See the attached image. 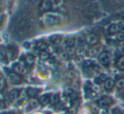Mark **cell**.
Here are the masks:
<instances>
[{
	"label": "cell",
	"instance_id": "6da1fadb",
	"mask_svg": "<svg viewBox=\"0 0 124 114\" xmlns=\"http://www.w3.org/2000/svg\"><path fill=\"white\" fill-rule=\"evenodd\" d=\"M62 20H63V15L59 14V13L49 12L45 14L43 17V23L47 26H51L60 24L62 21Z\"/></svg>",
	"mask_w": 124,
	"mask_h": 114
},
{
	"label": "cell",
	"instance_id": "7a4b0ae2",
	"mask_svg": "<svg viewBox=\"0 0 124 114\" xmlns=\"http://www.w3.org/2000/svg\"><path fill=\"white\" fill-rule=\"evenodd\" d=\"M64 4V0H44L42 4L43 10H50L61 8Z\"/></svg>",
	"mask_w": 124,
	"mask_h": 114
},
{
	"label": "cell",
	"instance_id": "3957f363",
	"mask_svg": "<svg viewBox=\"0 0 124 114\" xmlns=\"http://www.w3.org/2000/svg\"><path fill=\"white\" fill-rule=\"evenodd\" d=\"M99 61L104 66H107L110 62V55L108 53H106V52L101 53L100 54V56H99Z\"/></svg>",
	"mask_w": 124,
	"mask_h": 114
},
{
	"label": "cell",
	"instance_id": "277c9868",
	"mask_svg": "<svg viewBox=\"0 0 124 114\" xmlns=\"http://www.w3.org/2000/svg\"><path fill=\"white\" fill-rule=\"evenodd\" d=\"M111 102H112V101L110 97L104 96V97H102L101 99H100V101H98V105L100 107L105 109V108H107V107L111 104Z\"/></svg>",
	"mask_w": 124,
	"mask_h": 114
},
{
	"label": "cell",
	"instance_id": "5b68a950",
	"mask_svg": "<svg viewBox=\"0 0 124 114\" xmlns=\"http://www.w3.org/2000/svg\"><path fill=\"white\" fill-rule=\"evenodd\" d=\"M8 80L10 82L11 84H14V85H16V84H19L21 82V77L18 74L15 73H11L8 75Z\"/></svg>",
	"mask_w": 124,
	"mask_h": 114
},
{
	"label": "cell",
	"instance_id": "8992f818",
	"mask_svg": "<svg viewBox=\"0 0 124 114\" xmlns=\"http://www.w3.org/2000/svg\"><path fill=\"white\" fill-rule=\"evenodd\" d=\"M85 41L88 43V45H94L97 43L98 39H97L96 36L93 34H89L85 37Z\"/></svg>",
	"mask_w": 124,
	"mask_h": 114
},
{
	"label": "cell",
	"instance_id": "52a82bcc",
	"mask_svg": "<svg viewBox=\"0 0 124 114\" xmlns=\"http://www.w3.org/2000/svg\"><path fill=\"white\" fill-rule=\"evenodd\" d=\"M121 27L119 25L117 24H112L110 26L108 29V32L109 34H117L118 32H120Z\"/></svg>",
	"mask_w": 124,
	"mask_h": 114
},
{
	"label": "cell",
	"instance_id": "ba28073f",
	"mask_svg": "<svg viewBox=\"0 0 124 114\" xmlns=\"http://www.w3.org/2000/svg\"><path fill=\"white\" fill-rule=\"evenodd\" d=\"M19 96V91L17 90H12L9 93V99L10 101H15Z\"/></svg>",
	"mask_w": 124,
	"mask_h": 114
},
{
	"label": "cell",
	"instance_id": "9c48e42d",
	"mask_svg": "<svg viewBox=\"0 0 124 114\" xmlns=\"http://www.w3.org/2000/svg\"><path fill=\"white\" fill-rule=\"evenodd\" d=\"M107 80H108V77L105 74H100L99 76H97V78H95V82L96 84L105 83Z\"/></svg>",
	"mask_w": 124,
	"mask_h": 114
},
{
	"label": "cell",
	"instance_id": "30bf717a",
	"mask_svg": "<svg viewBox=\"0 0 124 114\" xmlns=\"http://www.w3.org/2000/svg\"><path fill=\"white\" fill-rule=\"evenodd\" d=\"M50 41L54 45H59L61 42V37L60 36H57V35H54L50 37Z\"/></svg>",
	"mask_w": 124,
	"mask_h": 114
},
{
	"label": "cell",
	"instance_id": "8fae6325",
	"mask_svg": "<svg viewBox=\"0 0 124 114\" xmlns=\"http://www.w3.org/2000/svg\"><path fill=\"white\" fill-rule=\"evenodd\" d=\"M7 56L9 59L14 60L17 57V53H16V51L15 49H9L7 51Z\"/></svg>",
	"mask_w": 124,
	"mask_h": 114
},
{
	"label": "cell",
	"instance_id": "7c38bea8",
	"mask_svg": "<svg viewBox=\"0 0 124 114\" xmlns=\"http://www.w3.org/2000/svg\"><path fill=\"white\" fill-rule=\"evenodd\" d=\"M114 85H115V83H114L113 80L108 79V80L105 82V88L107 90H110L114 87Z\"/></svg>",
	"mask_w": 124,
	"mask_h": 114
},
{
	"label": "cell",
	"instance_id": "4fadbf2b",
	"mask_svg": "<svg viewBox=\"0 0 124 114\" xmlns=\"http://www.w3.org/2000/svg\"><path fill=\"white\" fill-rule=\"evenodd\" d=\"M37 93H38V90L34 88H29L26 90V95H27V96L30 97V98H33V97L37 95Z\"/></svg>",
	"mask_w": 124,
	"mask_h": 114
},
{
	"label": "cell",
	"instance_id": "5bb4252c",
	"mask_svg": "<svg viewBox=\"0 0 124 114\" xmlns=\"http://www.w3.org/2000/svg\"><path fill=\"white\" fill-rule=\"evenodd\" d=\"M75 46V41L72 38H68L65 41V47L66 48H71Z\"/></svg>",
	"mask_w": 124,
	"mask_h": 114
},
{
	"label": "cell",
	"instance_id": "9a60e30c",
	"mask_svg": "<svg viewBox=\"0 0 124 114\" xmlns=\"http://www.w3.org/2000/svg\"><path fill=\"white\" fill-rule=\"evenodd\" d=\"M15 71L21 74H25L26 69H25V68L21 64H17L15 66Z\"/></svg>",
	"mask_w": 124,
	"mask_h": 114
},
{
	"label": "cell",
	"instance_id": "2e32d148",
	"mask_svg": "<svg viewBox=\"0 0 124 114\" xmlns=\"http://www.w3.org/2000/svg\"><path fill=\"white\" fill-rule=\"evenodd\" d=\"M60 101V96H59L58 94H54L50 97V102L51 104H57Z\"/></svg>",
	"mask_w": 124,
	"mask_h": 114
},
{
	"label": "cell",
	"instance_id": "e0dca14e",
	"mask_svg": "<svg viewBox=\"0 0 124 114\" xmlns=\"http://www.w3.org/2000/svg\"><path fill=\"white\" fill-rule=\"evenodd\" d=\"M84 41H85V38L83 36H78V39H77V44L79 47H83V44H84Z\"/></svg>",
	"mask_w": 124,
	"mask_h": 114
},
{
	"label": "cell",
	"instance_id": "ac0fdd59",
	"mask_svg": "<svg viewBox=\"0 0 124 114\" xmlns=\"http://www.w3.org/2000/svg\"><path fill=\"white\" fill-rule=\"evenodd\" d=\"M40 58H41L42 60H48V58H50V55L48 52L43 51V52H42L41 54H40Z\"/></svg>",
	"mask_w": 124,
	"mask_h": 114
},
{
	"label": "cell",
	"instance_id": "d6986e66",
	"mask_svg": "<svg viewBox=\"0 0 124 114\" xmlns=\"http://www.w3.org/2000/svg\"><path fill=\"white\" fill-rule=\"evenodd\" d=\"M117 67L122 70L124 69V57H122V58H121L119 59L118 63H117Z\"/></svg>",
	"mask_w": 124,
	"mask_h": 114
},
{
	"label": "cell",
	"instance_id": "ffe728a7",
	"mask_svg": "<svg viewBox=\"0 0 124 114\" xmlns=\"http://www.w3.org/2000/svg\"><path fill=\"white\" fill-rule=\"evenodd\" d=\"M49 101H50V97L48 96V95H43V96L41 97V102L43 105H46Z\"/></svg>",
	"mask_w": 124,
	"mask_h": 114
},
{
	"label": "cell",
	"instance_id": "44dd1931",
	"mask_svg": "<svg viewBox=\"0 0 124 114\" xmlns=\"http://www.w3.org/2000/svg\"><path fill=\"white\" fill-rule=\"evenodd\" d=\"M110 114H122V112H121V110L118 107H113L110 110Z\"/></svg>",
	"mask_w": 124,
	"mask_h": 114
},
{
	"label": "cell",
	"instance_id": "7402d4cb",
	"mask_svg": "<svg viewBox=\"0 0 124 114\" xmlns=\"http://www.w3.org/2000/svg\"><path fill=\"white\" fill-rule=\"evenodd\" d=\"M116 38L117 41H123V40H124V32H121V31H120V32H118L116 34Z\"/></svg>",
	"mask_w": 124,
	"mask_h": 114
},
{
	"label": "cell",
	"instance_id": "603a6c76",
	"mask_svg": "<svg viewBox=\"0 0 124 114\" xmlns=\"http://www.w3.org/2000/svg\"><path fill=\"white\" fill-rule=\"evenodd\" d=\"M116 86L120 89L124 88V79H120L119 80H117Z\"/></svg>",
	"mask_w": 124,
	"mask_h": 114
},
{
	"label": "cell",
	"instance_id": "cb8c5ba5",
	"mask_svg": "<svg viewBox=\"0 0 124 114\" xmlns=\"http://www.w3.org/2000/svg\"><path fill=\"white\" fill-rule=\"evenodd\" d=\"M26 61L28 64H32V63H34V58H33L31 55H28L26 58Z\"/></svg>",
	"mask_w": 124,
	"mask_h": 114
},
{
	"label": "cell",
	"instance_id": "d4e9b609",
	"mask_svg": "<svg viewBox=\"0 0 124 114\" xmlns=\"http://www.w3.org/2000/svg\"><path fill=\"white\" fill-rule=\"evenodd\" d=\"M5 55H6V50L3 47H0V59H3L5 57Z\"/></svg>",
	"mask_w": 124,
	"mask_h": 114
},
{
	"label": "cell",
	"instance_id": "484cf974",
	"mask_svg": "<svg viewBox=\"0 0 124 114\" xmlns=\"http://www.w3.org/2000/svg\"><path fill=\"white\" fill-rule=\"evenodd\" d=\"M60 56L63 60H66V59H68V58H69V53H68L67 52H62V53H60Z\"/></svg>",
	"mask_w": 124,
	"mask_h": 114
},
{
	"label": "cell",
	"instance_id": "4316f807",
	"mask_svg": "<svg viewBox=\"0 0 124 114\" xmlns=\"http://www.w3.org/2000/svg\"><path fill=\"white\" fill-rule=\"evenodd\" d=\"M84 53H85L84 49H83L82 47L78 48V49L77 50V54H78V56L82 57V56H83V55H84Z\"/></svg>",
	"mask_w": 124,
	"mask_h": 114
},
{
	"label": "cell",
	"instance_id": "83f0119b",
	"mask_svg": "<svg viewBox=\"0 0 124 114\" xmlns=\"http://www.w3.org/2000/svg\"><path fill=\"white\" fill-rule=\"evenodd\" d=\"M93 65V63H92L91 61H89V60H87V61H85L84 63H83V67L84 68H90V67Z\"/></svg>",
	"mask_w": 124,
	"mask_h": 114
},
{
	"label": "cell",
	"instance_id": "f1b7e54d",
	"mask_svg": "<svg viewBox=\"0 0 124 114\" xmlns=\"http://www.w3.org/2000/svg\"><path fill=\"white\" fill-rule=\"evenodd\" d=\"M30 106H31V107H32V108H35V107H37L38 106V103L36 100H32L30 102Z\"/></svg>",
	"mask_w": 124,
	"mask_h": 114
},
{
	"label": "cell",
	"instance_id": "f546056e",
	"mask_svg": "<svg viewBox=\"0 0 124 114\" xmlns=\"http://www.w3.org/2000/svg\"><path fill=\"white\" fill-rule=\"evenodd\" d=\"M38 47H39V49L44 50L47 48V45L44 44V43H43V42H40V43H38Z\"/></svg>",
	"mask_w": 124,
	"mask_h": 114
},
{
	"label": "cell",
	"instance_id": "4dcf8cb0",
	"mask_svg": "<svg viewBox=\"0 0 124 114\" xmlns=\"http://www.w3.org/2000/svg\"><path fill=\"white\" fill-rule=\"evenodd\" d=\"M120 96L124 99V90H122V91L120 92Z\"/></svg>",
	"mask_w": 124,
	"mask_h": 114
},
{
	"label": "cell",
	"instance_id": "1f68e13d",
	"mask_svg": "<svg viewBox=\"0 0 124 114\" xmlns=\"http://www.w3.org/2000/svg\"><path fill=\"white\" fill-rule=\"evenodd\" d=\"M100 114H109V113L105 110H102L101 112H100Z\"/></svg>",
	"mask_w": 124,
	"mask_h": 114
},
{
	"label": "cell",
	"instance_id": "d6a6232c",
	"mask_svg": "<svg viewBox=\"0 0 124 114\" xmlns=\"http://www.w3.org/2000/svg\"><path fill=\"white\" fill-rule=\"evenodd\" d=\"M2 83H1V82H0V89H1V88H2Z\"/></svg>",
	"mask_w": 124,
	"mask_h": 114
},
{
	"label": "cell",
	"instance_id": "836d02e7",
	"mask_svg": "<svg viewBox=\"0 0 124 114\" xmlns=\"http://www.w3.org/2000/svg\"><path fill=\"white\" fill-rule=\"evenodd\" d=\"M2 114H5V113H2Z\"/></svg>",
	"mask_w": 124,
	"mask_h": 114
},
{
	"label": "cell",
	"instance_id": "e575fe53",
	"mask_svg": "<svg viewBox=\"0 0 124 114\" xmlns=\"http://www.w3.org/2000/svg\"><path fill=\"white\" fill-rule=\"evenodd\" d=\"M122 114H124V112H123V113H122Z\"/></svg>",
	"mask_w": 124,
	"mask_h": 114
},
{
	"label": "cell",
	"instance_id": "d590c367",
	"mask_svg": "<svg viewBox=\"0 0 124 114\" xmlns=\"http://www.w3.org/2000/svg\"><path fill=\"white\" fill-rule=\"evenodd\" d=\"M0 104H1V102H0Z\"/></svg>",
	"mask_w": 124,
	"mask_h": 114
}]
</instances>
